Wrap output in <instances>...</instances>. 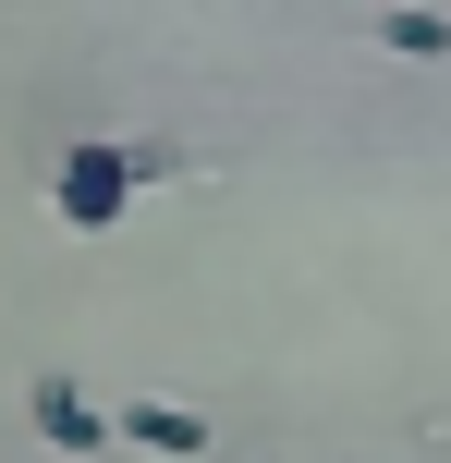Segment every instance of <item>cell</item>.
I'll list each match as a JSON object with an SVG mask.
<instances>
[{"label":"cell","instance_id":"obj_2","mask_svg":"<svg viewBox=\"0 0 451 463\" xmlns=\"http://www.w3.org/2000/svg\"><path fill=\"white\" fill-rule=\"evenodd\" d=\"M24 415H37V439L61 451V463H86V451H110V415H98V402L73 391V378H37V402H24Z\"/></svg>","mask_w":451,"mask_h":463},{"label":"cell","instance_id":"obj_3","mask_svg":"<svg viewBox=\"0 0 451 463\" xmlns=\"http://www.w3.org/2000/svg\"><path fill=\"white\" fill-rule=\"evenodd\" d=\"M110 439H135V451H171V463H195V451H208V415H195V402H122V415H110Z\"/></svg>","mask_w":451,"mask_h":463},{"label":"cell","instance_id":"obj_4","mask_svg":"<svg viewBox=\"0 0 451 463\" xmlns=\"http://www.w3.org/2000/svg\"><path fill=\"white\" fill-rule=\"evenodd\" d=\"M379 49L390 61H451V13H415L403 0V13H379Z\"/></svg>","mask_w":451,"mask_h":463},{"label":"cell","instance_id":"obj_1","mask_svg":"<svg viewBox=\"0 0 451 463\" xmlns=\"http://www.w3.org/2000/svg\"><path fill=\"white\" fill-rule=\"evenodd\" d=\"M135 184H146V159H135V146L86 135V146L61 159V184H49V195H61V220H73V232H110V220H135Z\"/></svg>","mask_w":451,"mask_h":463}]
</instances>
